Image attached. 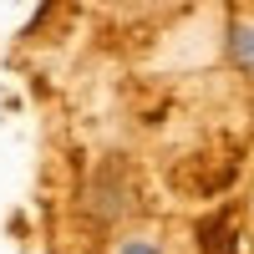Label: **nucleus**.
<instances>
[{"label":"nucleus","mask_w":254,"mask_h":254,"mask_svg":"<svg viewBox=\"0 0 254 254\" xmlns=\"http://www.w3.org/2000/svg\"><path fill=\"white\" fill-rule=\"evenodd\" d=\"M229 56H234V66L254 76V20H239L234 36H229Z\"/></svg>","instance_id":"1"},{"label":"nucleus","mask_w":254,"mask_h":254,"mask_svg":"<svg viewBox=\"0 0 254 254\" xmlns=\"http://www.w3.org/2000/svg\"><path fill=\"white\" fill-rule=\"evenodd\" d=\"M117 254H163V249H158V244H147V239H122Z\"/></svg>","instance_id":"2"}]
</instances>
